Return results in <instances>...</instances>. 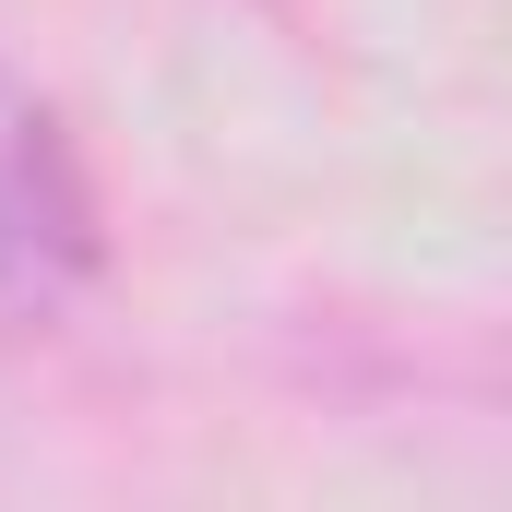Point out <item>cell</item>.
I'll return each instance as SVG.
<instances>
[{"mask_svg": "<svg viewBox=\"0 0 512 512\" xmlns=\"http://www.w3.org/2000/svg\"><path fill=\"white\" fill-rule=\"evenodd\" d=\"M108 262L96 179L72 155L60 108L0 60V334H48Z\"/></svg>", "mask_w": 512, "mask_h": 512, "instance_id": "cell-1", "label": "cell"}]
</instances>
